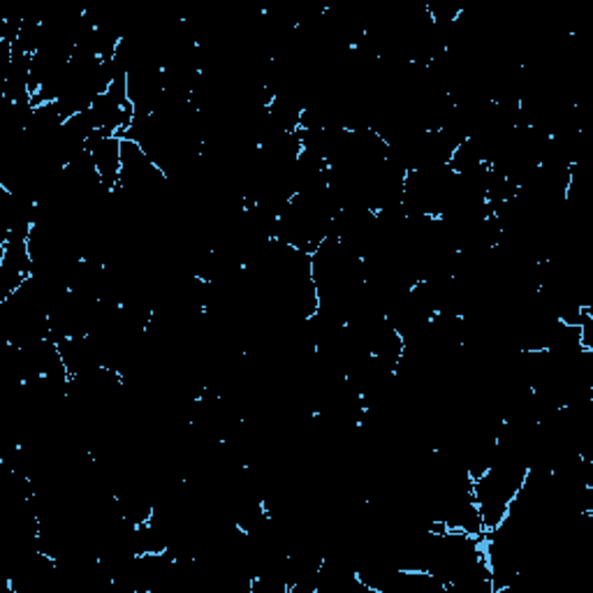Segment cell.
Here are the masks:
<instances>
[{"instance_id":"6da1fadb","label":"cell","mask_w":593,"mask_h":593,"mask_svg":"<svg viewBox=\"0 0 593 593\" xmlns=\"http://www.w3.org/2000/svg\"><path fill=\"white\" fill-rule=\"evenodd\" d=\"M121 137L119 135H93L86 142V153L100 176L102 186L110 193H116L119 182H121V170H123V149H121Z\"/></svg>"}]
</instances>
